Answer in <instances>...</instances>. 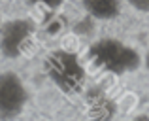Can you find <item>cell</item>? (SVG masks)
I'll list each match as a JSON object with an SVG mask.
<instances>
[{
	"label": "cell",
	"mask_w": 149,
	"mask_h": 121,
	"mask_svg": "<svg viewBox=\"0 0 149 121\" xmlns=\"http://www.w3.org/2000/svg\"><path fill=\"white\" fill-rule=\"evenodd\" d=\"M91 57L98 66L113 74L134 72L142 64L138 51H134L132 48H128L123 42H117V40L96 42L91 48Z\"/></svg>",
	"instance_id": "cell-1"
},
{
	"label": "cell",
	"mask_w": 149,
	"mask_h": 121,
	"mask_svg": "<svg viewBox=\"0 0 149 121\" xmlns=\"http://www.w3.org/2000/svg\"><path fill=\"white\" fill-rule=\"evenodd\" d=\"M29 102V91L21 76L11 70L0 74V119H15Z\"/></svg>",
	"instance_id": "cell-2"
},
{
	"label": "cell",
	"mask_w": 149,
	"mask_h": 121,
	"mask_svg": "<svg viewBox=\"0 0 149 121\" xmlns=\"http://www.w3.org/2000/svg\"><path fill=\"white\" fill-rule=\"evenodd\" d=\"M49 78L66 93L77 91L83 83V68L74 55L64 51H57L47 57L45 62Z\"/></svg>",
	"instance_id": "cell-3"
},
{
	"label": "cell",
	"mask_w": 149,
	"mask_h": 121,
	"mask_svg": "<svg viewBox=\"0 0 149 121\" xmlns=\"http://www.w3.org/2000/svg\"><path fill=\"white\" fill-rule=\"evenodd\" d=\"M34 36V23L30 19H11L0 29V53L6 59H17L25 53Z\"/></svg>",
	"instance_id": "cell-4"
},
{
	"label": "cell",
	"mask_w": 149,
	"mask_h": 121,
	"mask_svg": "<svg viewBox=\"0 0 149 121\" xmlns=\"http://www.w3.org/2000/svg\"><path fill=\"white\" fill-rule=\"evenodd\" d=\"M81 6L91 17L102 19V21L115 19L121 11L119 0H81Z\"/></svg>",
	"instance_id": "cell-5"
},
{
	"label": "cell",
	"mask_w": 149,
	"mask_h": 121,
	"mask_svg": "<svg viewBox=\"0 0 149 121\" xmlns=\"http://www.w3.org/2000/svg\"><path fill=\"white\" fill-rule=\"evenodd\" d=\"M29 4H34V6H45L49 8V10H57V8H61L62 4H64V0H29Z\"/></svg>",
	"instance_id": "cell-6"
},
{
	"label": "cell",
	"mask_w": 149,
	"mask_h": 121,
	"mask_svg": "<svg viewBox=\"0 0 149 121\" xmlns=\"http://www.w3.org/2000/svg\"><path fill=\"white\" fill-rule=\"evenodd\" d=\"M127 2L138 11H149V0H127Z\"/></svg>",
	"instance_id": "cell-7"
},
{
	"label": "cell",
	"mask_w": 149,
	"mask_h": 121,
	"mask_svg": "<svg viewBox=\"0 0 149 121\" xmlns=\"http://www.w3.org/2000/svg\"><path fill=\"white\" fill-rule=\"evenodd\" d=\"M143 64H146V68L149 70V53H147V57H146V61H143Z\"/></svg>",
	"instance_id": "cell-8"
},
{
	"label": "cell",
	"mask_w": 149,
	"mask_h": 121,
	"mask_svg": "<svg viewBox=\"0 0 149 121\" xmlns=\"http://www.w3.org/2000/svg\"><path fill=\"white\" fill-rule=\"evenodd\" d=\"M0 29H2V15H0Z\"/></svg>",
	"instance_id": "cell-9"
}]
</instances>
